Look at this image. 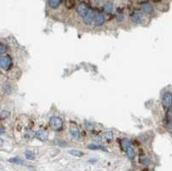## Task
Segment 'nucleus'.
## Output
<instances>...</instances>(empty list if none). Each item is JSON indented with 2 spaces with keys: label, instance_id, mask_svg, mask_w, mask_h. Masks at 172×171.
Here are the masks:
<instances>
[{
  "label": "nucleus",
  "instance_id": "obj_1",
  "mask_svg": "<svg viewBox=\"0 0 172 171\" xmlns=\"http://www.w3.org/2000/svg\"><path fill=\"white\" fill-rule=\"evenodd\" d=\"M50 125L54 131H60L63 128V121L60 118L57 116H52L50 118Z\"/></svg>",
  "mask_w": 172,
  "mask_h": 171
},
{
  "label": "nucleus",
  "instance_id": "obj_2",
  "mask_svg": "<svg viewBox=\"0 0 172 171\" xmlns=\"http://www.w3.org/2000/svg\"><path fill=\"white\" fill-rule=\"evenodd\" d=\"M163 106L164 108H170L172 106V94L171 92H166L163 96Z\"/></svg>",
  "mask_w": 172,
  "mask_h": 171
},
{
  "label": "nucleus",
  "instance_id": "obj_3",
  "mask_svg": "<svg viewBox=\"0 0 172 171\" xmlns=\"http://www.w3.org/2000/svg\"><path fill=\"white\" fill-rule=\"evenodd\" d=\"M77 14L81 17H84L90 11H89V8H88V6L86 5V4H84V3H80L78 6H77Z\"/></svg>",
  "mask_w": 172,
  "mask_h": 171
},
{
  "label": "nucleus",
  "instance_id": "obj_4",
  "mask_svg": "<svg viewBox=\"0 0 172 171\" xmlns=\"http://www.w3.org/2000/svg\"><path fill=\"white\" fill-rule=\"evenodd\" d=\"M95 18H96L95 13L92 12V11H90L84 17V23L86 25V26H90V25L93 23V22L95 21Z\"/></svg>",
  "mask_w": 172,
  "mask_h": 171
},
{
  "label": "nucleus",
  "instance_id": "obj_5",
  "mask_svg": "<svg viewBox=\"0 0 172 171\" xmlns=\"http://www.w3.org/2000/svg\"><path fill=\"white\" fill-rule=\"evenodd\" d=\"M11 65V59L9 56H2L0 57V67L6 69Z\"/></svg>",
  "mask_w": 172,
  "mask_h": 171
},
{
  "label": "nucleus",
  "instance_id": "obj_6",
  "mask_svg": "<svg viewBox=\"0 0 172 171\" xmlns=\"http://www.w3.org/2000/svg\"><path fill=\"white\" fill-rule=\"evenodd\" d=\"M131 20H132V22H133L134 24H140V23H142L143 17H142V15H141L140 13L136 12V13H134V14L132 16Z\"/></svg>",
  "mask_w": 172,
  "mask_h": 171
},
{
  "label": "nucleus",
  "instance_id": "obj_7",
  "mask_svg": "<svg viewBox=\"0 0 172 171\" xmlns=\"http://www.w3.org/2000/svg\"><path fill=\"white\" fill-rule=\"evenodd\" d=\"M69 132H70V134L71 136L74 138V139H77L79 137V130H78V127L76 126V125H71L70 126V129H69Z\"/></svg>",
  "mask_w": 172,
  "mask_h": 171
},
{
  "label": "nucleus",
  "instance_id": "obj_8",
  "mask_svg": "<svg viewBox=\"0 0 172 171\" xmlns=\"http://www.w3.org/2000/svg\"><path fill=\"white\" fill-rule=\"evenodd\" d=\"M36 137L41 140V141H47L48 140V133L45 132V131H42V130H41V131H38L37 132H36Z\"/></svg>",
  "mask_w": 172,
  "mask_h": 171
},
{
  "label": "nucleus",
  "instance_id": "obj_9",
  "mask_svg": "<svg viewBox=\"0 0 172 171\" xmlns=\"http://www.w3.org/2000/svg\"><path fill=\"white\" fill-rule=\"evenodd\" d=\"M104 22H105V19H104V16L102 14V13H99L96 16V18H95V23H96V25L98 26V27H101L102 25L104 24Z\"/></svg>",
  "mask_w": 172,
  "mask_h": 171
},
{
  "label": "nucleus",
  "instance_id": "obj_10",
  "mask_svg": "<svg viewBox=\"0 0 172 171\" xmlns=\"http://www.w3.org/2000/svg\"><path fill=\"white\" fill-rule=\"evenodd\" d=\"M141 9H142V10H143V12H145V13H146V14H150V13H152L153 11H154V8H153V6L151 4V3H144L143 5H142V7H141Z\"/></svg>",
  "mask_w": 172,
  "mask_h": 171
},
{
  "label": "nucleus",
  "instance_id": "obj_11",
  "mask_svg": "<svg viewBox=\"0 0 172 171\" xmlns=\"http://www.w3.org/2000/svg\"><path fill=\"white\" fill-rule=\"evenodd\" d=\"M61 3V0H48V5L52 9H57Z\"/></svg>",
  "mask_w": 172,
  "mask_h": 171
},
{
  "label": "nucleus",
  "instance_id": "obj_12",
  "mask_svg": "<svg viewBox=\"0 0 172 171\" xmlns=\"http://www.w3.org/2000/svg\"><path fill=\"white\" fill-rule=\"evenodd\" d=\"M126 154H127V156H128V157L130 159H133L134 158V157H135V151H134V149L133 147H128L127 150H126Z\"/></svg>",
  "mask_w": 172,
  "mask_h": 171
},
{
  "label": "nucleus",
  "instance_id": "obj_13",
  "mask_svg": "<svg viewBox=\"0 0 172 171\" xmlns=\"http://www.w3.org/2000/svg\"><path fill=\"white\" fill-rule=\"evenodd\" d=\"M104 10H105V11H107L108 13L112 12L113 10H114V4H113V3H111V2L106 3L104 4Z\"/></svg>",
  "mask_w": 172,
  "mask_h": 171
},
{
  "label": "nucleus",
  "instance_id": "obj_14",
  "mask_svg": "<svg viewBox=\"0 0 172 171\" xmlns=\"http://www.w3.org/2000/svg\"><path fill=\"white\" fill-rule=\"evenodd\" d=\"M122 149L126 151V150H127V148L129 146H131V143H130V140L129 139H124L122 140Z\"/></svg>",
  "mask_w": 172,
  "mask_h": 171
},
{
  "label": "nucleus",
  "instance_id": "obj_15",
  "mask_svg": "<svg viewBox=\"0 0 172 171\" xmlns=\"http://www.w3.org/2000/svg\"><path fill=\"white\" fill-rule=\"evenodd\" d=\"M25 157L28 160H34L35 157V153L33 151H31V150H26L25 151Z\"/></svg>",
  "mask_w": 172,
  "mask_h": 171
},
{
  "label": "nucleus",
  "instance_id": "obj_16",
  "mask_svg": "<svg viewBox=\"0 0 172 171\" xmlns=\"http://www.w3.org/2000/svg\"><path fill=\"white\" fill-rule=\"evenodd\" d=\"M69 153H70L71 155L74 156V157H82V156L84 155L82 151L77 150H71L69 151Z\"/></svg>",
  "mask_w": 172,
  "mask_h": 171
},
{
  "label": "nucleus",
  "instance_id": "obj_17",
  "mask_svg": "<svg viewBox=\"0 0 172 171\" xmlns=\"http://www.w3.org/2000/svg\"><path fill=\"white\" fill-rule=\"evenodd\" d=\"M10 163H23V161L19 158V157H13V158H10Z\"/></svg>",
  "mask_w": 172,
  "mask_h": 171
},
{
  "label": "nucleus",
  "instance_id": "obj_18",
  "mask_svg": "<svg viewBox=\"0 0 172 171\" xmlns=\"http://www.w3.org/2000/svg\"><path fill=\"white\" fill-rule=\"evenodd\" d=\"M113 132L111 131H108L105 132V138L108 139H113Z\"/></svg>",
  "mask_w": 172,
  "mask_h": 171
},
{
  "label": "nucleus",
  "instance_id": "obj_19",
  "mask_svg": "<svg viewBox=\"0 0 172 171\" xmlns=\"http://www.w3.org/2000/svg\"><path fill=\"white\" fill-rule=\"evenodd\" d=\"M88 148L90 149V150H99V149H103L102 146H100V145H90Z\"/></svg>",
  "mask_w": 172,
  "mask_h": 171
},
{
  "label": "nucleus",
  "instance_id": "obj_20",
  "mask_svg": "<svg viewBox=\"0 0 172 171\" xmlns=\"http://www.w3.org/2000/svg\"><path fill=\"white\" fill-rule=\"evenodd\" d=\"M7 51V48L3 44H0V54H3V53H5Z\"/></svg>",
  "mask_w": 172,
  "mask_h": 171
},
{
  "label": "nucleus",
  "instance_id": "obj_21",
  "mask_svg": "<svg viewBox=\"0 0 172 171\" xmlns=\"http://www.w3.org/2000/svg\"><path fill=\"white\" fill-rule=\"evenodd\" d=\"M168 130L172 132V121H171V122L168 124Z\"/></svg>",
  "mask_w": 172,
  "mask_h": 171
},
{
  "label": "nucleus",
  "instance_id": "obj_22",
  "mask_svg": "<svg viewBox=\"0 0 172 171\" xmlns=\"http://www.w3.org/2000/svg\"><path fill=\"white\" fill-rule=\"evenodd\" d=\"M117 20H118V21H122V20H123V16H122V15H121L120 17H118Z\"/></svg>",
  "mask_w": 172,
  "mask_h": 171
},
{
  "label": "nucleus",
  "instance_id": "obj_23",
  "mask_svg": "<svg viewBox=\"0 0 172 171\" xmlns=\"http://www.w3.org/2000/svg\"><path fill=\"white\" fill-rule=\"evenodd\" d=\"M3 133H4V130L0 129V134H3Z\"/></svg>",
  "mask_w": 172,
  "mask_h": 171
},
{
  "label": "nucleus",
  "instance_id": "obj_24",
  "mask_svg": "<svg viewBox=\"0 0 172 171\" xmlns=\"http://www.w3.org/2000/svg\"><path fill=\"white\" fill-rule=\"evenodd\" d=\"M170 118L171 119V121H172V110L170 112Z\"/></svg>",
  "mask_w": 172,
  "mask_h": 171
},
{
  "label": "nucleus",
  "instance_id": "obj_25",
  "mask_svg": "<svg viewBox=\"0 0 172 171\" xmlns=\"http://www.w3.org/2000/svg\"><path fill=\"white\" fill-rule=\"evenodd\" d=\"M2 144H3V139H0V145H2Z\"/></svg>",
  "mask_w": 172,
  "mask_h": 171
}]
</instances>
